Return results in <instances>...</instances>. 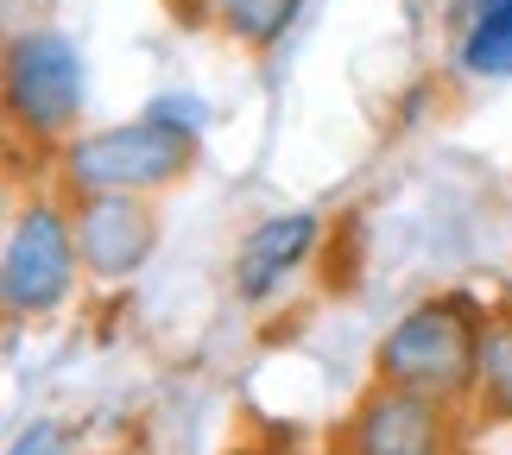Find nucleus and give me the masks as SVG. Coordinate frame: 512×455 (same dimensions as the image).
<instances>
[{
	"instance_id": "39448f33",
	"label": "nucleus",
	"mask_w": 512,
	"mask_h": 455,
	"mask_svg": "<svg viewBox=\"0 0 512 455\" xmlns=\"http://www.w3.org/2000/svg\"><path fill=\"white\" fill-rule=\"evenodd\" d=\"M342 455H449L443 399L405 386H373L342 430Z\"/></svg>"
},
{
	"instance_id": "20e7f679",
	"label": "nucleus",
	"mask_w": 512,
	"mask_h": 455,
	"mask_svg": "<svg viewBox=\"0 0 512 455\" xmlns=\"http://www.w3.org/2000/svg\"><path fill=\"white\" fill-rule=\"evenodd\" d=\"M76 279V228L51 203H32L13 215L7 253H0V298L13 316H45L70 298Z\"/></svg>"
},
{
	"instance_id": "ddd939ff",
	"label": "nucleus",
	"mask_w": 512,
	"mask_h": 455,
	"mask_svg": "<svg viewBox=\"0 0 512 455\" xmlns=\"http://www.w3.org/2000/svg\"><path fill=\"white\" fill-rule=\"evenodd\" d=\"M475 7H500V0H475Z\"/></svg>"
},
{
	"instance_id": "9b49d317",
	"label": "nucleus",
	"mask_w": 512,
	"mask_h": 455,
	"mask_svg": "<svg viewBox=\"0 0 512 455\" xmlns=\"http://www.w3.org/2000/svg\"><path fill=\"white\" fill-rule=\"evenodd\" d=\"M146 114L159 127H171V133H203L209 127V102H203V95H159Z\"/></svg>"
},
{
	"instance_id": "6e6552de",
	"label": "nucleus",
	"mask_w": 512,
	"mask_h": 455,
	"mask_svg": "<svg viewBox=\"0 0 512 455\" xmlns=\"http://www.w3.org/2000/svg\"><path fill=\"white\" fill-rule=\"evenodd\" d=\"M462 70L468 76H512V0L500 7H475L468 19V38H462Z\"/></svg>"
},
{
	"instance_id": "f257e3e1",
	"label": "nucleus",
	"mask_w": 512,
	"mask_h": 455,
	"mask_svg": "<svg viewBox=\"0 0 512 455\" xmlns=\"http://www.w3.org/2000/svg\"><path fill=\"white\" fill-rule=\"evenodd\" d=\"M481 316L462 291L449 298H430L418 310H405L392 335L380 342V380L424 392V399H462L468 386L481 380Z\"/></svg>"
},
{
	"instance_id": "423d86ee",
	"label": "nucleus",
	"mask_w": 512,
	"mask_h": 455,
	"mask_svg": "<svg viewBox=\"0 0 512 455\" xmlns=\"http://www.w3.org/2000/svg\"><path fill=\"white\" fill-rule=\"evenodd\" d=\"M70 228H76V253H83L95 279H133L152 260V241H159L152 209L133 203V196H83Z\"/></svg>"
},
{
	"instance_id": "f03ea898",
	"label": "nucleus",
	"mask_w": 512,
	"mask_h": 455,
	"mask_svg": "<svg viewBox=\"0 0 512 455\" xmlns=\"http://www.w3.org/2000/svg\"><path fill=\"white\" fill-rule=\"evenodd\" d=\"M184 165H190V133H171L152 114L133 127L83 133L64 152V177L83 196H140V190H159L171 177H184Z\"/></svg>"
},
{
	"instance_id": "1a4fd4ad",
	"label": "nucleus",
	"mask_w": 512,
	"mask_h": 455,
	"mask_svg": "<svg viewBox=\"0 0 512 455\" xmlns=\"http://www.w3.org/2000/svg\"><path fill=\"white\" fill-rule=\"evenodd\" d=\"M304 0H222V26L241 38V45H272L291 19H298Z\"/></svg>"
},
{
	"instance_id": "0eeeda50",
	"label": "nucleus",
	"mask_w": 512,
	"mask_h": 455,
	"mask_svg": "<svg viewBox=\"0 0 512 455\" xmlns=\"http://www.w3.org/2000/svg\"><path fill=\"white\" fill-rule=\"evenodd\" d=\"M317 247V215L310 209H291V215H272V222H260L241 241V253H234V291H241L247 304L272 298L291 272L304 266V253Z\"/></svg>"
},
{
	"instance_id": "f8f14e48",
	"label": "nucleus",
	"mask_w": 512,
	"mask_h": 455,
	"mask_svg": "<svg viewBox=\"0 0 512 455\" xmlns=\"http://www.w3.org/2000/svg\"><path fill=\"white\" fill-rule=\"evenodd\" d=\"M7 455H64V430H57V424H32Z\"/></svg>"
},
{
	"instance_id": "7ed1b4c3",
	"label": "nucleus",
	"mask_w": 512,
	"mask_h": 455,
	"mask_svg": "<svg viewBox=\"0 0 512 455\" xmlns=\"http://www.w3.org/2000/svg\"><path fill=\"white\" fill-rule=\"evenodd\" d=\"M76 108H83V57H76V45L51 26L19 32L7 51V114L32 140H57V133H70Z\"/></svg>"
},
{
	"instance_id": "9d476101",
	"label": "nucleus",
	"mask_w": 512,
	"mask_h": 455,
	"mask_svg": "<svg viewBox=\"0 0 512 455\" xmlns=\"http://www.w3.org/2000/svg\"><path fill=\"white\" fill-rule=\"evenodd\" d=\"M481 399L487 411H500V418H512V323H487L481 335Z\"/></svg>"
}]
</instances>
